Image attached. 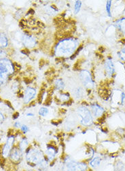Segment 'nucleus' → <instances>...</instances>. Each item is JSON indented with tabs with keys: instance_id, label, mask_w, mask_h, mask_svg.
I'll list each match as a JSON object with an SVG mask.
<instances>
[{
	"instance_id": "1",
	"label": "nucleus",
	"mask_w": 125,
	"mask_h": 171,
	"mask_svg": "<svg viewBox=\"0 0 125 171\" xmlns=\"http://www.w3.org/2000/svg\"><path fill=\"white\" fill-rule=\"evenodd\" d=\"M79 41L75 38H65L58 41L54 48V55L58 58H68L76 52Z\"/></svg>"
},
{
	"instance_id": "2",
	"label": "nucleus",
	"mask_w": 125,
	"mask_h": 171,
	"mask_svg": "<svg viewBox=\"0 0 125 171\" xmlns=\"http://www.w3.org/2000/svg\"><path fill=\"white\" fill-rule=\"evenodd\" d=\"M88 164L84 162H79L72 157L67 156L61 166V171H87Z\"/></svg>"
},
{
	"instance_id": "3",
	"label": "nucleus",
	"mask_w": 125,
	"mask_h": 171,
	"mask_svg": "<svg viewBox=\"0 0 125 171\" xmlns=\"http://www.w3.org/2000/svg\"><path fill=\"white\" fill-rule=\"evenodd\" d=\"M76 113L82 126L90 127L93 124V116L91 110L87 106H78L76 109Z\"/></svg>"
},
{
	"instance_id": "4",
	"label": "nucleus",
	"mask_w": 125,
	"mask_h": 171,
	"mask_svg": "<svg viewBox=\"0 0 125 171\" xmlns=\"http://www.w3.org/2000/svg\"><path fill=\"white\" fill-rule=\"evenodd\" d=\"M14 65L6 58L0 59V85L6 81L9 75L14 72Z\"/></svg>"
},
{
	"instance_id": "5",
	"label": "nucleus",
	"mask_w": 125,
	"mask_h": 171,
	"mask_svg": "<svg viewBox=\"0 0 125 171\" xmlns=\"http://www.w3.org/2000/svg\"><path fill=\"white\" fill-rule=\"evenodd\" d=\"M26 160L29 164L36 166L46 158L42 151L38 148H29L26 151Z\"/></svg>"
},
{
	"instance_id": "6",
	"label": "nucleus",
	"mask_w": 125,
	"mask_h": 171,
	"mask_svg": "<svg viewBox=\"0 0 125 171\" xmlns=\"http://www.w3.org/2000/svg\"><path fill=\"white\" fill-rule=\"evenodd\" d=\"M79 77L82 83L84 86L88 89H91L94 87V81L92 80L91 72L87 70H82L80 72Z\"/></svg>"
},
{
	"instance_id": "7",
	"label": "nucleus",
	"mask_w": 125,
	"mask_h": 171,
	"mask_svg": "<svg viewBox=\"0 0 125 171\" xmlns=\"http://www.w3.org/2000/svg\"><path fill=\"white\" fill-rule=\"evenodd\" d=\"M14 139H15L14 135H10L9 137H8L5 145L2 148V155L3 158H6L8 157H10L11 151L13 149Z\"/></svg>"
},
{
	"instance_id": "8",
	"label": "nucleus",
	"mask_w": 125,
	"mask_h": 171,
	"mask_svg": "<svg viewBox=\"0 0 125 171\" xmlns=\"http://www.w3.org/2000/svg\"><path fill=\"white\" fill-rule=\"evenodd\" d=\"M57 153L58 150L55 146L52 144L47 145L45 151V156L49 162H52L54 161L57 156Z\"/></svg>"
},
{
	"instance_id": "9",
	"label": "nucleus",
	"mask_w": 125,
	"mask_h": 171,
	"mask_svg": "<svg viewBox=\"0 0 125 171\" xmlns=\"http://www.w3.org/2000/svg\"><path fill=\"white\" fill-rule=\"evenodd\" d=\"M36 94H37V91L36 89L31 87H27L25 91L24 95H23L24 103L26 104L30 103L31 101L36 98Z\"/></svg>"
},
{
	"instance_id": "10",
	"label": "nucleus",
	"mask_w": 125,
	"mask_h": 171,
	"mask_svg": "<svg viewBox=\"0 0 125 171\" xmlns=\"http://www.w3.org/2000/svg\"><path fill=\"white\" fill-rule=\"evenodd\" d=\"M104 68L107 75L109 77H112L115 72V67L114 62L112 61V59L109 58H107V60L104 64Z\"/></svg>"
},
{
	"instance_id": "11",
	"label": "nucleus",
	"mask_w": 125,
	"mask_h": 171,
	"mask_svg": "<svg viewBox=\"0 0 125 171\" xmlns=\"http://www.w3.org/2000/svg\"><path fill=\"white\" fill-rule=\"evenodd\" d=\"M91 111L93 116L96 118H100L105 112V110L97 103H93L91 105Z\"/></svg>"
},
{
	"instance_id": "12",
	"label": "nucleus",
	"mask_w": 125,
	"mask_h": 171,
	"mask_svg": "<svg viewBox=\"0 0 125 171\" xmlns=\"http://www.w3.org/2000/svg\"><path fill=\"white\" fill-rule=\"evenodd\" d=\"M22 151L19 149L18 147H14L10 155V160H12L14 163H17L20 162L22 160Z\"/></svg>"
},
{
	"instance_id": "13",
	"label": "nucleus",
	"mask_w": 125,
	"mask_h": 171,
	"mask_svg": "<svg viewBox=\"0 0 125 171\" xmlns=\"http://www.w3.org/2000/svg\"><path fill=\"white\" fill-rule=\"evenodd\" d=\"M22 41L23 44L27 48H34L36 45V39L33 36L24 35L22 38Z\"/></svg>"
},
{
	"instance_id": "14",
	"label": "nucleus",
	"mask_w": 125,
	"mask_h": 171,
	"mask_svg": "<svg viewBox=\"0 0 125 171\" xmlns=\"http://www.w3.org/2000/svg\"><path fill=\"white\" fill-rule=\"evenodd\" d=\"M49 164H50L49 161L47 160L46 158H45L44 159H43V160L39 163V164H38L36 166H35V168H36L37 171H46L48 170Z\"/></svg>"
},
{
	"instance_id": "15",
	"label": "nucleus",
	"mask_w": 125,
	"mask_h": 171,
	"mask_svg": "<svg viewBox=\"0 0 125 171\" xmlns=\"http://www.w3.org/2000/svg\"><path fill=\"white\" fill-rule=\"evenodd\" d=\"M101 161H102L101 158L99 156H97H97L92 157L91 160H90L88 164L91 167V168L96 169V168H97V167H99L100 166Z\"/></svg>"
},
{
	"instance_id": "16",
	"label": "nucleus",
	"mask_w": 125,
	"mask_h": 171,
	"mask_svg": "<svg viewBox=\"0 0 125 171\" xmlns=\"http://www.w3.org/2000/svg\"><path fill=\"white\" fill-rule=\"evenodd\" d=\"M116 26L120 31L125 35V18L119 19L116 22Z\"/></svg>"
},
{
	"instance_id": "17",
	"label": "nucleus",
	"mask_w": 125,
	"mask_h": 171,
	"mask_svg": "<svg viewBox=\"0 0 125 171\" xmlns=\"http://www.w3.org/2000/svg\"><path fill=\"white\" fill-rule=\"evenodd\" d=\"M29 147L28 140H27V139L26 137L22 138L21 141H20V143H19L18 148L20 149L23 152V151H27V147Z\"/></svg>"
},
{
	"instance_id": "18",
	"label": "nucleus",
	"mask_w": 125,
	"mask_h": 171,
	"mask_svg": "<svg viewBox=\"0 0 125 171\" xmlns=\"http://www.w3.org/2000/svg\"><path fill=\"white\" fill-rule=\"evenodd\" d=\"M8 45V39L5 34L0 33V48H4Z\"/></svg>"
},
{
	"instance_id": "19",
	"label": "nucleus",
	"mask_w": 125,
	"mask_h": 171,
	"mask_svg": "<svg viewBox=\"0 0 125 171\" xmlns=\"http://www.w3.org/2000/svg\"><path fill=\"white\" fill-rule=\"evenodd\" d=\"M54 87H55L56 89L58 91H62L64 89L65 85L64 81L61 79H58L55 81V82H54Z\"/></svg>"
},
{
	"instance_id": "20",
	"label": "nucleus",
	"mask_w": 125,
	"mask_h": 171,
	"mask_svg": "<svg viewBox=\"0 0 125 171\" xmlns=\"http://www.w3.org/2000/svg\"><path fill=\"white\" fill-rule=\"evenodd\" d=\"M48 114H49V110L48 108L46 107H41L38 112L39 116L43 118L46 117V116L48 115Z\"/></svg>"
},
{
	"instance_id": "21",
	"label": "nucleus",
	"mask_w": 125,
	"mask_h": 171,
	"mask_svg": "<svg viewBox=\"0 0 125 171\" xmlns=\"http://www.w3.org/2000/svg\"><path fill=\"white\" fill-rule=\"evenodd\" d=\"M82 2L80 1H76L74 3V14H78L79 13V12L80 11V9L82 7Z\"/></svg>"
},
{
	"instance_id": "22",
	"label": "nucleus",
	"mask_w": 125,
	"mask_h": 171,
	"mask_svg": "<svg viewBox=\"0 0 125 171\" xmlns=\"http://www.w3.org/2000/svg\"><path fill=\"white\" fill-rule=\"evenodd\" d=\"M105 8H106V12L109 16H112L111 15V8H112V1H107L105 4Z\"/></svg>"
},
{
	"instance_id": "23",
	"label": "nucleus",
	"mask_w": 125,
	"mask_h": 171,
	"mask_svg": "<svg viewBox=\"0 0 125 171\" xmlns=\"http://www.w3.org/2000/svg\"><path fill=\"white\" fill-rule=\"evenodd\" d=\"M69 99V95L68 93H62L60 95V100L61 102H68Z\"/></svg>"
},
{
	"instance_id": "24",
	"label": "nucleus",
	"mask_w": 125,
	"mask_h": 171,
	"mask_svg": "<svg viewBox=\"0 0 125 171\" xmlns=\"http://www.w3.org/2000/svg\"><path fill=\"white\" fill-rule=\"evenodd\" d=\"M83 89L82 88H78L77 89H76V91H75V96L76 97V98H81L82 96L83 95Z\"/></svg>"
},
{
	"instance_id": "25",
	"label": "nucleus",
	"mask_w": 125,
	"mask_h": 171,
	"mask_svg": "<svg viewBox=\"0 0 125 171\" xmlns=\"http://www.w3.org/2000/svg\"><path fill=\"white\" fill-rule=\"evenodd\" d=\"M119 57L122 61L125 62V47L120 50V52L118 53Z\"/></svg>"
},
{
	"instance_id": "26",
	"label": "nucleus",
	"mask_w": 125,
	"mask_h": 171,
	"mask_svg": "<svg viewBox=\"0 0 125 171\" xmlns=\"http://www.w3.org/2000/svg\"><path fill=\"white\" fill-rule=\"evenodd\" d=\"M21 130L23 133L26 134L29 131V128L28 126L26 125V124H22V126L21 127Z\"/></svg>"
},
{
	"instance_id": "27",
	"label": "nucleus",
	"mask_w": 125,
	"mask_h": 171,
	"mask_svg": "<svg viewBox=\"0 0 125 171\" xmlns=\"http://www.w3.org/2000/svg\"><path fill=\"white\" fill-rule=\"evenodd\" d=\"M121 104L125 105V93H122L121 95Z\"/></svg>"
},
{
	"instance_id": "28",
	"label": "nucleus",
	"mask_w": 125,
	"mask_h": 171,
	"mask_svg": "<svg viewBox=\"0 0 125 171\" xmlns=\"http://www.w3.org/2000/svg\"><path fill=\"white\" fill-rule=\"evenodd\" d=\"M14 126L16 128H21V126H22V124H21V123L20 122H16L14 123Z\"/></svg>"
},
{
	"instance_id": "29",
	"label": "nucleus",
	"mask_w": 125,
	"mask_h": 171,
	"mask_svg": "<svg viewBox=\"0 0 125 171\" xmlns=\"http://www.w3.org/2000/svg\"><path fill=\"white\" fill-rule=\"evenodd\" d=\"M4 120V116L2 113V112H0V123H2Z\"/></svg>"
},
{
	"instance_id": "30",
	"label": "nucleus",
	"mask_w": 125,
	"mask_h": 171,
	"mask_svg": "<svg viewBox=\"0 0 125 171\" xmlns=\"http://www.w3.org/2000/svg\"><path fill=\"white\" fill-rule=\"evenodd\" d=\"M34 115L35 114L33 113V112H28V113H27V114H26L27 117H29V116L30 117H33Z\"/></svg>"
},
{
	"instance_id": "31",
	"label": "nucleus",
	"mask_w": 125,
	"mask_h": 171,
	"mask_svg": "<svg viewBox=\"0 0 125 171\" xmlns=\"http://www.w3.org/2000/svg\"><path fill=\"white\" fill-rule=\"evenodd\" d=\"M3 52H3V50H2L1 48H0V58H1L2 59V58H3V53H4Z\"/></svg>"
},
{
	"instance_id": "32",
	"label": "nucleus",
	"mask_w": 125,
	"mask_h": 171,
	"mask_svg": "<svg viewBox=\"0 0 125 171\" xmlns=\"http://www.w3.org/2000/svg\"><path fill=\"white\" fill-rule=\"evenodd\" d=\"M19 116V114H18V113H16L14 115H13V118H14V119L17 118H18L17 116Z\"/></svg>"
}]
</instances>
